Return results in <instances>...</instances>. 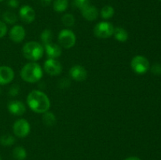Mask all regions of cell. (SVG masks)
<instances>
[{"mask_svg":"<svg viewBox=\"0 0 161 160\" xmlns=\"http://www.w3.org/2000/svg\"><path fill=\"white\" fill-rule=\"evenodd\" d=\"M27 104L35 113L43 114L49 111L50 100L48 96L39 89H33L27 96Z\"/></svg>","mask_w":161,"mask_h":160,"instance_id":"cell-1","label":"cell"},{"mask_svg":"<svg viewBox=\"0 0 161 160\" xmlns=\"http://www.w3.org/2000/svg\"><path fill=\"white\" fill-rule=\"evenodd\" d=\"M20 75L26 83H36L42 78L43 72L42 67L38 63L30 61L22 67Z\"/></svg>","mask_w":161,"mask_h":160,"instance_id":"cell-2","label":"cell"},{"mask_svg":"<svg viewBox=\"0 0 161 160\" xmlns=\"http://www.w3.org/2000/svg\"><path fill=\"white\" fill-rule=\"evenodd\" d=\"M44 48L42 45L36 41L26 42L22 47V54L24 57L31 62H36L42 57Z\"/></svg>","mask_w":161,"mask_h":160,"instance_id":"cell-3","label":"cell"},{"mask_svg":"<svg viewBox=\"0 0 161 160\" xmlns=\"http://www.w3.org/2000/svg\"><path fill=\"white\" fill-rule=\"evenodd\" d=\"M114 28L115 27L113 26L111 22L104 20V21L97 23L94 26L93 31H94V35L95 37L98 38V39H108L113 35Z\"/></svg>","mask_w":161,"mask_h":160,"instance_id":"cell-4","label":"cell"},{"mask_svg":"<svg viewBox=\"0 0 161 160\" xmlns=\"http://www.w3.org/2000/svg\"><path fill=\"white\" fill-rule=\"evenodd\" d=\"M130 67L135 73L138 75H144L150 68V64L146 56L137 55L132 58L130 61Z\"/></svg>","mask_w":161,"mask_h":160,"instance_id":"cell-5","label":"cell"},{"mask_svg":"<svg viewBox=\"0 0 161 160\" xmlns=\"http://www.w3.org/2000/svg\"><path fill=\"white\" fill-rule=\"evenodd\" d=\"M58 41L61 47L64 49H71L75 45L76 36L70 29L64 28L59 32L58 35Z\"/></svg>","mask_w":161,"mask_h":160,"instance_id":"cell-6","label":"cell"},{"mask_svg":"<svg viewBox=\"0 0 161 160\" xmlns=\"http://www.w3.org/2000/svg\"><path fill=\"white\" fill-rule=\"evenodd\" d=\"M13 132H14V134L17 137H26L31 132V125L26 119H19L13 124Z\"/></svg>","mask_w":161,"mask_h":160,"instance_id":"cell-7","label":"cell"},{"mask_svg":"<svg viewBox=\"0 0 161 160\" xmlns=\"http://www.w3.org/2000/svg\"><path fill=\"white\" fill-rule=\"evenodd\" d=\"M43 70L51 76H58L62 72V65L57 59L48 58L43 64Z\"/></svg>","mask_w":161,"mask_h":160,"instance_id":"cell-8","label":"cell"},{"mask_svg":"<svg viewBox=\"0 0 161 160\" xmlns=\"http://www.w3.org/2000/svg\"><path fill=\"white\" fill-rule=\"evenodd\" d=\"M19 17L25 24H31L36 17V13L31 6L24 5L19 9Z\"/></svg>","mask_w":161,"mask_h":160,"instance_id":"cell-9","label":"cell"},{"mask_svg":"<svg viewBox=\"0 0 161 160\" xmlns=\"http://www.w3.org/2000/svg\"><path fill=\"white\" fill-rule=\"evenodd\" d=\"M26 31L22 25L15 24L10 28L9 31V37L14 43H20L25 39Z\"/></svg>","mask_w":161,"mask_h":160,"instance_id":"cell-10","label":"cell"},{"mask_svg":"<svg viewBox=\"0 0 161 160\" xmlns=\"http://www.w3.org/2000/svg\"><path fill=\"white\" fill-rule=\"evenodd\" d=\"M69 75L71 78L75 82H83L87 78V71L83 66L80 64L73 65L69 70Z\"/></svg>","mask_w":161,"mask_h":160,"instance_id":"cell-11","label":"cell"},{"mask_svg":"<svg viewBox=\"0 0 161 160\" xmlns=\"http://www.w3.org/2000/svg\"><path fill=\"white\" fill-rule=\"evenodd\" d=\"M7 108L9 112L15 116H21L26 112V106L20 100H10L8 103Z\"/></svg>","mask_w":161,"mask_h":160,"instance_id":"cell-12","label":"cell"},{"mask_svg":"<svg viewBox=\"0 0 161 160\" xmlns=\"http://www.w3.org/2000/svg\"><path fill=\"white\" fill-rule=\"evenodd\" d=\"M15 73L12 67L7 65L0 66V85L9 84L14 80Z\"/></svg>","mask_w":161,"mask_h":160,"instance_id":"cell-13","label":"cell"},{"mask_svg":"<svg viewBox=\"0 0 161 160\" xmlns=\"http://www.w3.org/2000/svg\"><path fill=\"white\" fill-rule=\"evenodd\" d=\"M81 13L83 18L88 21H94L97 20L99 16V11L97 7L92 5H88L83 9H81Z\"/></svg>","mask_w":161,"mask_h":160,"instance_id":"cell-14","label":"cell"},{"mask_svg":"<svg viewBox=\"0 0 161 160\" xmlns=\"http://www.w3.org/2000/svg\"><path fill=\"white\" fill-rule=\"evenodd\" d=\"M43 48L44 52H46V54L47 55L48 58H51V59H57L60 57L62 53V50L59 44H55L52 42L43 46Z\"/></svg>","mask_w":161,"mask_h":160,"instance_id":"cell-15","label":"cell"},{"mask_svg":"<svg viewBox=\"0 0 161 160\" xmlns=\"http://www.w3.org/2000/svg\"><path fill=\"white\" fill-rule=\"evenodd\" d=\"M113 37L119 42H125L128 40L129 34L125 28L122 27H116L113 31Z\"/></svg>","mask_w":161,"mask_h":160,"instance_id":"cell-16","label":"cell"},{"mask_svg":"<svg viewBox=\"0 0 161 160\" xmlns=\"http://www.w3.org/2000/svg\"><path fill=\"white\" fill-rule=\"evenodd\" d=\"M42 121L46 126H53L57 122L56 115L52 111H47L42 114Z\"/></svg>","mask_w":161,"mask_h":160,"instance_id":"cell-17","label":"cell"},{"mask_svg":"<svg viewBox=\"0 0 161 160\" xmlns=\"http://www.w3.org/2000/svg\"><path fill=\"white\" fill-rule=\"evenodd\" d=\"M53 32L50 29H44L42 31L40 35V40H41V44L42 45V46H45V45H48L53 42Z\"/></svg>","mask_w":161,"mask_h":160,"instance_id":"cell-18","label":"cell"},{"mask_svg":"<svg viewBox=\"0 0 161 160\" xmlns=\"http://www.w3.org/2000/svg\"><path fill=\"white\" fill-rule=\"evenodd\" d=\"M69 7V0H53V9L57 13H64Z\"/></svg>","mask_w":161,"mask_h":160,"instance_id":"cell-19","label":"cell"},{"mask_svg":"<svg viewBox=\"0 0 161 160\" xmlns=\"http://www.w3.org/2000/svg\"><path fill=\"white\" fill-rule=\"evenodd\" d=\"M115 14V9L114 8L109 5H106V6H103L100 11V15L102 19L107 20L111 19L112 17L114 16Z\"/></svg>","mask_w":161,"mask_h":160,"instance_id":"cell-20","label":"cell"},{"mask_svg":"<svg viewBox=\"0 0 161 160\" xmlns=\"http://www.w3.org/2000/svg\"><path fill=\"white\" fill-rule=\"evenodd\" d=\"M13 157L16 160H25L27 158V152L22 146L15 147L13 150Z\"/></svg>","mask_w":161,"mask_h":160,"instance_id":"cell-21","label":"cell"},{"mask_svg":"<svg viewBox=\"0 0 161 160\" xmlns=\"http://www.w3.org/2000/svg\"><path fill=\"white\" fill-rule=\"evenodd\" d=\"M15 142V137L13 135L9 134V133L3 134L0 136V144L5 146V147H9V146L14 145Z\"/></svg>","mask_w":161,"mask_h":160,"instance_id":"cell-22","label":"cell"},{"mask_svg":"<svg viewBox=\"0 0 161 160\" xmlns=\"http://www.w3.org/2000/svg\"><path fill=\"white\" fill-rule=\"evenodd\" d=\"M3 19L6 24H14L17 23V16L15 13L12 12V11H6L3 13Z\"/></svg>","mask_w":161,"mask_h":160,"instance_id":"cell-23","label":"cell"},{"mask_svg":"<svg viewBox=\"0 0 161 160\" xmlns=\"http://www.w3.org/2000/svg\"><path fill=\"white\" fill-rule=\"evenodd\" d=\"M61 22L65 27L71 28V27L74 26V24H75V18L72 13H65L61 17Z\"/></svg>","mask_w":161,"mask_h":160,"instance_id":"cell-24","label":"cell"},{"mask_svg":"<svg viewBox=\"0 0 161 160\" xmlns=\"http://www.w3.org/2000/svg\"><path fill=\"white\" fill-rule=\"evenodd\" d=\"M90 0H74L73 1V6L75 7L78 8L80 10L90 5Z\"/></svg>","mask_w":161,"mask_h":160,"instance_id":"cell-25","label":"cell"},{"mask_svg":"<svg viewBox=\"0 0 161 160\" xmlns=\"http://www.w3.org/2000/svg\"><path fill=\"white\" fill-rule=\"evenodd\" d=\"M20 86L19 85H13L9 89V95L10 97H17L19 93H20Z\"/></svg>","mask_w":161,"mask_h":160,"instance_id":"cell-26","label":"cell"},{"mask_svg":"<svg viewBox=\"0 0 161 160\" xmlns=\"http://www.w3.org/2000/svg\"><path fill=\"white\" fill-rule=\"evenodd\" d=\"M149 69L154 75H161V64H154Z\"/></svg>","mask_w":161,"mask_h":160,"instance_id":"cell-27","label":"cell"},{"mask_svg":"<svg viewBox=\"0 0 161 160\" xmlns=\"http://www.w3.org/2000/svg\"><path fill=\"white\" fill-rule=\"evenodd\" d=\"M71 83L70 80L67 78H63L62 79H61L58 83V86L61 89H65V88H69L70 86Z\"/></svg>","mask_w":161,"mask_h":160,"instance_id":"cell-28","label":"cell"},{"mask_svg":"<svg viewBox=\"0 0 161 160\" xmlns=\"http://www.w3.org/2000/svg\"><path fill=\"white\" fill-rule=\"evenodd\" d=\"M8 31L7 25L5 22L0 20V39L4 37Z\"/></svg>","mask_w":161,"mask_h":160,"instance_id":"cell-29","label":"cell"},{"mask_svg":"<svg viewBox=\"0 0 161 160\" xmlns=\"http://www.w3.org/2000/svg\"><path fill=\"white\" fill-rule=\"evenodd\" d=\"M7 6L12 9H16L19 6L18 0H7Z\"/></svg>","mask_w":161,"mask_h":160,"instance_id":"cell-30","label":"cell"},{"mask_svg":"<svg viewBox=\"0 0 161 160\" xmlns=\"http://www.w3.org/2000/svg\"><path fill=\"white\" fill-rule=\"evenodd\" d=\"M39 1H40V3L42 6H47L53 2V0H39Z\"/></svg>","mask_w":161,"mask_h":160,"instance_id":"cell-31","label":"cell"},{"mask_svg":"<svg viewBox=\"0 0 161 160\" xmlns=\"http://www.w3.org/2000/svg\"><path fill=\"white\" fill-rule=\"evenodd\" d=\"M124 160H142V159L137 156H130V157H128V158H125Z\"/></svg>","mask_w":161,"mask_h":160,"instance_id":"cell-32","label":"cell"},{"mask_svg":"<svg viewBox=\"0 0 161 160\" xmlns=\"http://www.w3.org/2000/svg\"><path fill=\"white\" fill-rule=\"evenodd\" d=\"M0 160H2V157H1V155H0Z\"/></svg>","mask_w":161,"mask_h":160,"instance_id":"cell-33","label":"cell"},{"mask_svg":"<svg viewBox=\"0 0 161 160\" xmlns=\"http://www.w3.org/2000/svg\"><path fill=\"white\" fill-rule=\"evenodd\" d=\"M3 1H4V0H0V3H1V2H3Z\"/></svg>","mask_w":161,"mask_h":160,"instance_id":"cell-34","label":"cell"},{"mask_svg":"<svg viewBox=\"0 0 161 160\" xmlns=\"http://www.w3.org/2000/svg\"><path fill=\"white\" fill-rule=\"evenodd\" d=\"M159 1H161V0H159Z\"/></svg>","mask_w":161,"mask_h":160,"instance_id":"cell-35","label":"cell"}]
</instances>
